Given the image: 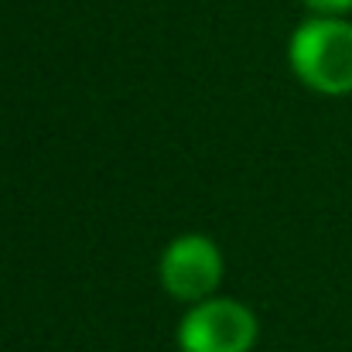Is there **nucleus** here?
<instances>
[{
  "label": "nucleus",
  "instance_id": "f257e3e1",
  "mask_svg": "<svg viewBox=\"0 0 352 352\" xmlns=\"http://www.w3.org/2000/svg\"><path fill=\"white\" fill-rule=\"evenodd\" d=\"M287 62L301 86L318 96L352 93V21L315 17L301 21L287 41Z\"/></svg>",
  "mask_w": 352,
  "mask_h": 352
},
{
  "label": "nucleus",
  "instance_id": "f03ea898",
  "mask_svg": "<svg viewBox=\"0 0 352 352\" xmlns=\"http://www.w3.org/2000/svg\"><path fill=\"white\" fill-rule=\"evenodd\" d=\"M256 339L260 318L253 315V308L223 294L188 305L175 332L182 352H253Z\"/></svg>",
  "mask_w": 352,
  "mask_h": 352
},
{
  "label": "nucleus",
  "instance_id": "7ed1b4c3",
  "mask_svg": "<svg viewBox=\"0 0 352 352\" xmlns=\"http://www.w3.org/2000/svg\"><path fill=\"white\" fill-rule=\"evenodd\" d=\"M157 277H161L164 294L185 305H199L219 294L226 280V256L212 236L182 233L164 246L157 260Z\"/></svg>",
  "mask_w": 352,
  "mask_h": 352
},
{
  "label": "nucleus",
  "instance_id": "20e7f679",
  "mask_svg": "<svg viewBox=\"0 0 352 352\" xmlns=\"http://www.w3.org/2000/svg\"><path fill=\"white\" fill-rule=\"evenodd\" d=\"M305 7L315 17H349L352 14V0H305Z\"/></svg>",
  "mask_w": 352,
  "mask_h": 352
}]
</instances>
